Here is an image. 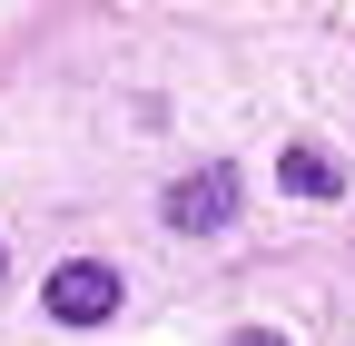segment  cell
Masks as SVG:
<instances>
[{
  "instance_id": "4",
  "label": "cell",
  "mask_w": 355,
  "mask_h": 346,
  "mask_svg": "<svg viewBox=\"0 0 355 346\" xmlns=\"http://www.w3.org/2000/svg\"><path fill=\"white\" fill-rule=\"evenodd\" d=\"M237 346H286V336L277 327H237Z\"/></svg>"
},
{
  "instance_id": "3",
  "label": "cell",
  "mask_w": 355,
  "mask_h": 346,
  "mask_svg": "<svg viewBox=\"0 0 355 346\" xmlns=\"http://www.w3.org/2000/svg\"><path fill=\"white\" fill-rule=\"evenodd\" d=\"M277 188H286V198L336 208V198H345V158H336V149H316V139H286V149H277Z\"/></svg>"
},
{
  "instance_id": "1",
  "label": "cell",
  "mask_w": 355,
  "mask_h": 346,
  "mask_svg": "<svg viewBox=\"0 0 355 346\" xmlns=\"http://www.w3.org/2000/svg\"><path fill=\"white\" fill-rule=\"evenodd\" d=\"M119 297H128V287H119L109 257H60L50 287H40V307H50V327H109Z\"/></svg>"
},
{
  "instance_id": "5",
  "label": "cell",
  "mask_w": 355,
  "mask_h": 346,
  "mask_svg": "<svg viewBox=\"0 0 355 346\" xmlns=\"http://www.w3.org/2000/svg\"><path fill=\"white\" fill-rule=\"evenodd\" d=\"M0 277H10V257H0Z\"/></svg>"
},
{
  "instance_id": "2",
  "label": "cell",
  "mask_w": 355,
  "mask_h": 346,
  "mask_svg": "<svg viewBox=\"0 0 355 346\" xmlns=\"http://www.w3.org/2000/svg\"><path fill=\"white\" fill-rule=\"evenodd\" d=\"M168 228H178V238H227V228H237V168H227V158L188 168V179L168 188Z\"/></svg>"
}]
</instances>
